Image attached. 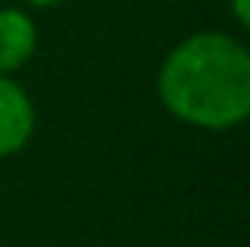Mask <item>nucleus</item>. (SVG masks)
<instances>
[{"instance_id": "39448f33", "label": "nucleus", "mask_w": 250, "mask_h": 247, "mask_svg": "<svg viewBox=\"0 0 250 247\" xmlns=\"http://www.w3.org/2000/svg\"><path fill=\"white\" fill-rule=\"evenodd\" d=\"M32 6H54V3H61V0H29Z\"/></svg>"}, {"instance_id": "f257e3e1", "label": "nucleus", "mask_w": 250, "mask_h": 247, "mask_svg": "<svg viewBox=\"0 0 250 247\" xmlns=\"http://www.w3.org/2000/svg\"><path fill=\"white\" fill-rule=\"evenodd\" d=\"M159 95L184 124L228 130L250 111V54L222 32L190 35L162 63Z\"/></svg>"}, {"instance_id": "7ed1b4c3", "label": "nucleus", "mask_w": 250, "mask_h": 247, "mask_svg": "<svg viewBox=\"0 0 250 247\" xmlns=\"http://www.w3.org/2000/svg\"><path fill=\"white\" fill-rule=\"evenodd\" d=\"M35 22L22 10H0V73L19 70L35 51Z\"/></svg>"}, {"instance_id": "20e7f679", "label": "nucleus", "mask_w": 250, "mask_h": 247, "mask_svg": "<svg viewBox=\"0 0 250 247\" xmlns=\"http://www.w3.org/2000/svg\"><path fill=\"white\" fill-rule=\"evenodd\" d=\"M234 16H238V22L241 25H247V0H234Z\"/></svg>"}, {"instance_id": "f03ea898", "label": "nucleus", "mask_w": 250, "mask_h": 247, "mask_svg": "<svg viewBox=\"0 0 250 247\" xmlns=\"http://www.w3.org/2000/svg\"><path fill=\"white\" fill-rule=\"evenodd\" d=\"M32 130H35V108L29 95L6 73H0V159L25 149Z\"/></svg>"}]
</instances>
